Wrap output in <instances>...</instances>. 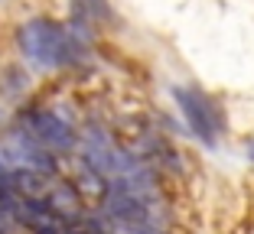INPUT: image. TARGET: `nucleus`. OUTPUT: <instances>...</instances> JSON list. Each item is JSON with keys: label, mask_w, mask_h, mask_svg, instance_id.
<instances>
[{"label": "nucleus", "mask_w": 254, "mask_h": 234, "mask_svg": "<svg viewBox=\"0 0 254 234\" xmlns=\"http://www.w3.org/2000/svg\"><path fill=\"white\" fill-rule=\"evenodd\" d=\"M173 101L180 104L183 117L189 124V134L195 140H202L205 146H218V137H222V111L218 104L199 88H186V85H173Z\"/></svg>", "instance_id": "obj_2"}, {"label": "nucleus", "mask_w": 254, "mask_h": 234, "mask_svg": "<svg viewBox=\"0 0 254 234\" xmlns=\"http://www.w3.org/2000/svg\"><path fill=\"white\" fill-rule=\"evenodd\" d=\"M23 59L36 68H65L82 59V43L72 36L68 26L53 20H30L16 33Z\"/></svg>", "instance_id": "obj_1"}, {"label": "nucleus", "mask_w": 254, "mask_h": 234, "mask_svg": "<svg viewBox=\"0 0 254 234\" xmlns=\"http://www.w3.org/2000/svg\"><path fill=\"white\" fill-rule=\"evenodd\" d=\"M23 137H30L33 143H39L43 150H53V153H68L75 146V130L68 121H62L59 114L53 111H33L26 114V121L20 127Z\"/></svg>", "instance_id": "obj_3"}, {"label": "nucleus", "mask_w": 254, "mask_h": 234, "mask_svg": "<svg viewBox=\"0 0 254 234\" xmlns=\"http://www.w3.org/2000/svg\"><path fill=\"white\" fill-rule=\"evenodd\" d=\"M245 150H248V159L254 163V140H248V143H245Z\"/></svg>", "instance_id": "obj_4"}]
</instances>
